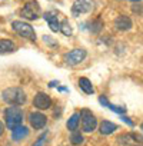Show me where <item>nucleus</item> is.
Instances as JSON below:
<instances>
[{
    "label": "nucleus",
    "mask_w": 143,
    "mask_h": 146,
    "mask_svg": "<svg viewBox=\"0 0 143 146\" xmlns=\"http://www.w3.org/2000/svg\"><path fill=\"white\" fill-rule=\"evenodd\" d=\"M2 99L9 106H22L26 103L27 96L22 88H7L2 92Z\"/></svg>",
    "instance_id": "f257e3e1"
},
{
    "label": "nucleus",
    "mask_w": 143,
    "mask_h": 146,
    "mask_svg": "<svg viewBox=\"0 0 143 146\" xmlns=\"http://www.w3.org/2000/svg\"><path fill=\"white\" fill-rule=\"evenodd\" d=\"M24 113L19 106H9L5 109V125L7 129L13 130L15 127L23 125Z\"/></svg>",
    "instance_id": "f03ea898"
},
{
    "label": "nucleus",
    "mask_w": 143,
    "mask_h": 146,
    "mask_svg": "<svg viewBox=\"0 0 143 146\" xmlns=\"http://www.w3.org/2000/svg\"><path fill=\"white\" fill-rule=\"evenodd\" d=\"M12 27L20 37H24V39H29V40H36L34 29L29 23L22 22V20H15V22H12Z\"/></svg>",
    "instance_id": "7ed1b4c3"
},
{
    "label": "nucleus",
    "mask_w": 143,
    "mask_h": 146,
    "mask_svg": "<svg viewBox=\"0 0 143 146\" xmlns=\"http://www.w3.org/2000/svg\"><path fill=\"white\" fill-rule=\"evenodd\" d=\"M80 119H82V130L83 132L92 133L97 127V119L90 110H87V109L80 110Z\"/></svg>",
    "instance_id": "20e7f679"
},
{
    "label": "nucleus",
    "mask_w": 143,
    "mask_h": 146,
    "mask_svg": "<svg viewBox=\"0 0 143 146\" xmlns=\"http://www.w3.org/2000/svg\"><path fill=\"white\" fill-rule=\"evenodd\" d=\"M86 56H87V52L85 49H73L63 56V60L69 66H76V64H80L86 59Z\"/></svg>",
    "instance_id": "39448f33"
},
{
    "label": "nucleus",
    "mask_w": 143,
    "mask_h": 146,
    "mask_svg": "<svg viewBox=\"0 0 143 146\" xmlns=\"http://www.w3.org/2000/svg\"><path fill=\"white\" fill-rule=\"evenodd\" d=\"M95 9V2L93 0H76L72 6V15L73 16H80L85 13H90Z\"/></svg>",
    "instance_id": "423d86ee"
},
{
    "label": "nucleus",
    "mask_w": 143,
    "mask_h": 146,
    "mask_svg": "<svg viewBox=\"0 0 143 146\" xmlns=\"http://www.w3.org/2000/svg\"><path fill=\"white\" fill-rule=\"evenodd\" d=\"M33 106L39 110H47L52 108V99L47 93L39 92V93H36V96L33 99Z\"/></svg>",
    "instance_id": "0eeeda50"
},
{
    "label": "nucleus",
    "mask_w": 143,
    "mask_h": 146,
    "mask_svg": "<svg viewBox=\"0 0 143 146\" xmlns=\"http://www.w3.org/2000/svg\"><path fill=\"white\" fill-rule=\"evenodd\" d=\"M29 123L30 126L34 129V130H39V129H43L47 123V117L46 115H43L42 112H32L29 115Z\"/></svg>",
    "instance_id": "6e6552de"
},
{
    "label": "nucleus",
    "mask_w": 143,
    "mask_h": 146,
    "mask_svg": "<svg viewBox=\"0 0 143 146\" xmlns=\"http://www.w3.org/2000/svg\"><path fill=\"white\" fill-rule=\"evenodd\" d=\"M39 13H40V7L37 3L34 2H29L23 9H22V16L27 20H36L39 17Z\"/></svg>",
    "instance_id": "1a4fd4ad"
},
{
    "label": "nucleus",
    "mask_w": 143,
    "mask_h": 146,
    "mask_svg": "<svg viewBox=\"0 0 143 146\" xmlns=\"http://www.w3.org/2000/svg\"><path fill=\"white\" fill-rule=\"evenodd\" d=\"M29 127L27 126H24V125H20V126H17V127H15L13 130H12V139L15 140V142H20V140H23V139H26L27 136H29Z\"/></svg>",
    "instance_id": "9d476101"
},
{
    "label": "nucleus",
    "mask_w": 143,
    "mask_h": 146,
    "mask_svg": "<svg viewBox=\"0 0 143 146\" xmlns=\"http://www.w3.org/2000/svg\"><path fill=\"white\" fill-rule=\"evenodd\" d=\"M44 20L49 23V27L53 30V32H60V23H59V19H57V15L54 12H47L43 15Z\"/></svg>",
    "instance_id": "9b49d317"
},
{
    "label": "nucleus",
    "mask_w": 143,
    "mask_h": 146,
    "mask_svg": "<svg viewBox=\"0 0 143 146\" xmlns=\"http://www.w3.org/2000/svg\"><path fill=\"white\" fill-rule=\"evenodd\" d=\"M117 129H119V126L116 123L110 122V120H102L100 125H99V132H100V135H105V136L112 135Z\"/></svg>",
    "instance_id": "f8f14e48"
},
{
    "label": "nucleus",
    "mask_w": 143,
    "mask_h": 146,
    "mask_svg": "<svg viewBox=\"0 0 143 146\" xmlns=\"http://www.w3.org/2000/svg\"><path fill=\"white\" fill-rule=\"evenodd\" d=\"M115 26H116L117 30L126 32V30H130V29H132V20H130L127 16H119V17L115 20Z\"/></svg>",
    "instance_id": "ddd939ff"
},
{
    "label": "nucleus",
    "mask_w": 143,
    "mask_h": 146,
    "mask_svg": "<svg viewBox=\"0 0 143 146\" xmlns=\"http://www.w3.org/2000/svg\"><path fill=\"white\" fill-rule=\"evenodd\" d=\"M16 50V43L9 39H0V54L12 53Z\"/></svg>",
    "instance_id": "4468645a"
},
{
    "label": "nucleus",
    "mask_w": 143,
    "mask_h": 146,
    "mask_svg": "<svg viewBox=\"0 0 143 146\" xmlns=\"http://www.w3.org/2000/svg\"><path fill=\"white\" fill-rule=\"evenodd\" d=\"M79 123H80V113L76 112V113H73V115L67 119L66 127H67V130H70V132H75V130H77Z\"/></svg>",
    "instance_id": "2eb2a0df"
},
{
    "label": "nucleus",
    "mask_w": 143,
    "mask_h": 146,
    "mask_svg": "<svg viewBox=\"0 0 143 146\" xmlns=\"http://www.w3.org/2000/svg\"><path fill=\"white\" fill-rule=\"evenodd\" d=\"M79 88H80L86 95H92V93L95 92V89H93V86H92V83H90V80H89L87 78H80V79H79Z\"/></svg>",
    "instance_id": "dca6fc26"
},
{
    "label": "nucleus",
    "mask_w": 143,
    "mask_h": 146,
    "mask_svg": "<svg viewBox=\"0 0 143 146\" xmlns=\"http://www.w3.org/2000/svg\"><path fill=\"white\" fill-rule=\"evenodd\" d=\"M99 102H100L102 105H105V106L110 108V110H113V112H116V113H119V115L124 113V110H126V108H122V106H115V105L109 103V100H107V99H106V96H103V95L99 98Z\"/></svg>",
    "instance_id": "f3484780"
},
{
    "label": "nucleus",
    "mask_w": 143,
    "mask_h": 146,
    "mask_svg": "<svg viewBox=\"0 0 143 146\" xmlns=\"http://www.w3.org/2000/svg\"><path fill=\"white\" fill-rule=\"evenodd\" d=\"M85 142V137L82 135L80 130H75V132H72L70 133V143L72 145H75V146H79Z\"/></svg>",
    "instance_id": "a211bd4d"
},
{
    "label": "nucleus",
    "mask_w": 143,
    "mask_h": 146,
    "mask_svg": "<svg viewBox=\"0 0 143 146\" xmlns=\"http://www.w3.org/2000/svg\"><path fill=\"white\" fill-rule=\"evenodd\" d=\"M60 32H62L64 36H70V35H72V27H70L69 20H63V22L60 23Z\"/></svg>",
    "instance_id": "6ab92c4d"
},
{
    "label": "nucleus",
    "mask_w": 143,
    "mask_h": 146,
    "mask_svg": "<svg viewBox=\"0 0 143 146\" xmlns=\"http://www.w3.org/2000/svg\"><path fill=\"white\" fill-rule=\"evenodd\" d=\"M117 142L120 143V145H124V146H127L130 142H132V136H130V133H124V135H120L119 137H117Z\"/></svg>",
    "instance_id": "aec40b11"
},
{
    "label": "nucleus",
    "mask_w": 143,
    "mask_h": 146,
    "mask_svg": "<svg viewBox=\"0 0 143 146\" xmlns=\"http://www.w3.org/2000/svg\"><path fill=\"white\" fill-rule=\"evenodd\" d=\"M46 137H47V132H44V133H42L39 137H37V140L32 145V146H43L44 145V140H46Z\"/></svg>",
    "instance_id": "412c9836"
},
{
    "label": "nucleus",
    "mask_w": 143,
    "mask_h": 146,
    "mask_svg": "<svg viewBox=\"0 0 143 146\" xmlns=\"http://www.w3.org/2000/svg\"><path fill=\"white\" fill-rule=\"evenodd\" d=\"M102 27H103V23H102L100 20H96V22H95V23L92 25V27H90V30H92L93 33H97V32H99V30H100Z\"/></svg>",
    "instance_id": "4be33fe9"
},
{
    "label": "nucleus",
    "mask_w": 143,
    "mask_h": 146,
    "mask_svg": "<svg viewBox=\"0 0 143 146\" xmlns=\"http://www.w3.org/2000/svg\"><path fill=\"white\" fill-rule=\"evenodd\" d=\"M130 136H132V139L134 140V142H140V143H143V136H140V135H137V133H130Z\"/></svg>",
    "instance_id": "5701e85b"
},
{
    "label": "nucleus",
    "mask_w": 143,
    "mask_h": 146,
    "mask_svg": "<svg viewBox=\"0 0 143 146\" xmlns=\"http://www.w3.org/2000/svg\"><path fill=\"white\" fill-rule=\"evenodd\" d=\"M5 129H6V125H5L2 120H0V136H2V135L5 133Z\"/></svg>",
    "instance_id": "b1692460"
},
{
    "label": "nucleus",
    "mask_w": 143,
    "mask_h": 146,
    "mask_svg": "<svg viewBox=\"0 0 143 146\" xmlns=\"http://www.w3.org/2000/svg\"><path fill=\"white\" fill-rule=\"evenodd\" d=\"M122 119H123V120H124V122H126V123H127L129 126H133V122H132V120H129V117H126V116H123Z\"/></svg>",
    "instance_id": "393cba45"
},
{
    "label": "nucleus",
    "mask_w": 143,
    "mask_h": 146,
    "mask_svg": "<svg viewBox=\"0 0 143 146\" xmlns=\"http://www.w3.org/2000/svg\"><path fill=\"white\" fill-rule=\"evenodd\" d=\"M130 2H140V0H130Z\"/></svg>",
    "instance_id": "a878e982"
},
{
    "label": "nucleus",
    "mask_w": 143,
    "mask_h": 146,
    "mask_svg": "<svg viewBox=\"0 0 143 146\" xmlns=\"http://www.w3.org/2000/svg\"><path fill=\"white\" fill-rule=\"evenodd\" d=\"M140 129H142V130H143V123H142V125H140Z\"/></svg>",
    "instance_id": "bb28decb"
},
{
    "label": "nucleus",
    "mask_w": 143,
    "mask_h": 146,
    "mask_svg": "<svg viewBox=\"0 0 143 146\" xmlns=\"http://www.w3.org/2000/svg\"><path fill=\"white\" fill-rule=\"evenodd\" d=\"M137 146H142V145H137Z\"/></svg>",
    "instance_id": "cd10ccee"
}]
</instances>
